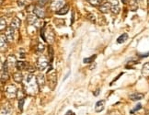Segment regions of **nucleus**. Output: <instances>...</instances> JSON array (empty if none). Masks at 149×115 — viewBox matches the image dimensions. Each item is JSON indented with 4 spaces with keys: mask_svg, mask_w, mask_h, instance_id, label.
<instances>
[{
    "mask_svg": "<svg viewBox=\"0 0 149 115\" xmlns=\"http://www.w3.org/2000/svg\"><path fill=\"white\" fill-rule=\"evenodd\" d=\"M23 85H24V89L26 94L34 96L37 94L39 85L37 83V78L34 77L31 74H29L24 77L23 80Z\"/></svg>",
    "mask_w": 149,
    "mask_h": 115,
    "instance_id": "f257e3e1",
    "label": "nucleus"
},
{
    "mask_svg": "<svg viewBox=\"0 0 149 115\" xmlns=\"http://www.w3.org/2000/svg\"><path fill=\"white\" fill-rule=\"evenodd\" d=\"M41 37L43 39L44 42H48L52 43L54 40V34L53 29L50 28V26H49V29L42 28L41 31Z\"/></svg>",
    "mask_w": 149,
    "mask_h": 115,
    "instance_id": "f03ea898",
    "label": "nucleus"
},
{
    "mask_svg": "<svg viewBox=\"0 0 149 115\" xmlns=\"http://www.w3.org/2000/svg\"><path fill=\"white\" fill-rule=\"evenodd\" d=\"M5 94L8 99H14V98L18 94V89H17V87L14 84H10L8 85L5 89Z\"/></svg>",
    "mask_w": 149,
    "mask_h": 115,
    "instance_id": "7ed1b4c3",
    "label": "nucleus"
},
{
    "mask_svg": "<svg viewBox=\"0 0 149 115\" xmlns=\"http://www.w3.org/2000/svg\"><path fill=\"white\" fill-rule=\"evenodd\" d=\"M27 21L29 22V24L33 25L35 27H42V21L41 20H39V18L36 15H28L27 17Z\"/></svg>",
    "mask_w": 149,
    "mask_h": 115,
    "instance_id": "20e7f679",
    "label": "nucleus"
},
{
    "mask_svg": "<svg viewBox=\"0 0 149 115\" xmlns=\"http://www.w3.org/2000/svg\"><path fill=\"white\" fill-rule=\"evenodd\" d=\"M49 64V62L47 60V58L45 56L42 55V56H40L39 58L37 59V63H36V66L38 67L39 70H41V71H43L45 68L47 67Z\"/></svg>",
    "mask_w": 149,
    "mask_h": 115,
    "instance_id": "39448f33",
    "label": "nucleus"
},
{
    "mask_svg": "<svg viewBox=\"0 0 149 115\" xmlns=\"http://www.w3.org/2000/svg\"><path fill=\"white\" fill-rule=\"evenodd\" d=\"M48 82H49V86L51 89H54V87L57 84V75L56 72L53 71L51 74H49L48 76Z\"/></svg>",
    "mask_w": 149,
    "mask_h": 115,
    "instance_id": "423d86ee",
    "label": "nucleus"
},
{
    "mask_svg": "<svg viewBox=\"0 0 149 115\" xmlns=\"http://www.w3.org/2000/svg\"><path fill=\"white\" fill-rule=\"evenodd\" d=\"M8 66L6 65V63H2V65H1V80H2V82L6 81V80H8Z\"/></svg>",
    "mask_w": 149,
    "mask_h": 115,
    "instance_id": "0eeeda50",
    "label": "nucleus"
},
{
    "mask_svg": "<svg viewBox=\"0 0 149 115\" xmlns=\"http://www.w3.org/2000/svg\"><path fill=\"white\" fill-rule=\"evenodd\" d=\"M64 3H65V0H54V1L52 3L51 8L54 11H57V12H58V11L65 6Z\"/></svg>",
    "mask_w": 149,
    "mask_h": 115,
    "instance_id": "6e6552de",
    "label": "nucleus"
},
{
    "mask_svg": "<svg viewBox=\"0 0 149 115\" xmlns=\"http://www.w3.org/2000/svg\"><path fill=\"white\" fill-rule=\"evenodd\" d=\"M14 30L11 27H8L7 28V30H6V33H5V35L6 37H7L8 39V41L9 43H12L14 41Z\"/></svg>",
    "mask_w": 149,
    "mask_h": 115,
    "instance_id": "1a4fd4ad",
    "label": "nucleus"
},
{
    "mask_svg": "<svg viewBox=\"0 0 149 115\" xmlns=\"http://www.w3.org/2000/svg\"><path fill=\"white\" fill-rule=\"evenodd\" d=\"M6 65L8 66V69L10 70L11 68H12L14 66H16V64H17V60H16V57L14 56V55H9L8 57V59L6 60Z\"/></svg>",
    "mask_w": 149,
    "mask_h": 115,
    "instance_id": "9d476101",
    "label": "nucleus"
},
{
    "mask_svg": "<svg viewBox=\"0 0 149 115\" xmlns=\"http://www.w3.org/2000/svg\"><path fill=\"white\" fill-rule=\"evenodd\" d=\"M111 11L114 14H118L120 11V5L119 0H111Z\"/></svg>",
    "mask_w": 149,
    "mask_h": 115,
    "instance_id": "9b49d317",
    "label": "nucleus"
},
{
    "mask_svg": "<svg viewBox=\"0 0 149 115\" xmlns=\"http://www.w3.org/2000/svg\"><path fill=\"white\" fill-rule=\"evenodd\" d=\"M8 39L6 37V35L4 34H1V36H0V47H1V51H4L7 49L8 47Z\"/></svg>",
    "mask_w": 149,
    "mask_h": 115,
    "instance_id": "f8f14e48",
    "label": "nucleus"
},
{
    "mask_svg": "<svg viewBox=\"0 0 149 115\" xmlns=\"http://www.w3.org/2000/svg\"><path fill=\"white\" fill-rule=\"evenodd\" d=\"M100 12H102V13H108L109 11L111 10V3H109V2H104L102 5H100Z\"/></svg>",
    "mask_w": 149,
    "mask_h": 115,
    "instance_id": "ddd939ff",
    "label": "nucleus"
},
{
    "mask_svg": "<svg viewBox=\"0 0 149 115\" xmlns=\"http://www.w3.org/2000/svg\"><path fill=\"white\" fill-rule=\"evenodd\" d=\"M33 13L34 15H36L38 18H44L45 13L44 10L41 8V7H35L33 8Z\"/></svg>",
    "mask_w": 149,
    "mask_h": 115,
    "instance_id": "4468645a",
    "label": "nucleus"
},
{
    "mask_svg": "<svg viewBox=\"0 0 149 115\" xmlns=\"http://www.w3.org/2000/svg\"><path fill=\"white\" fill-rule=\"evenodd\" d=\"M105 108V100H100L96 103L95 105V111L97 112H102L103 110H104Z\"/></svg>",
    "mask_w": 149,
    "mask_h": 115,
    "instance_id": "2eb2a0df",
    "label": "nucleus"
},
{
    "mask_svg": "<svg viewBox=\"0 0 149 115\" xmlns=\"http://www.w3.org/2000/svg\"><path fill=\"white\" fill-rule=\"evenodd\" d=\"M13 78L15 80V82H17V83H21V82H23V80H24L23 75H22L21 72H19V71L13 74Z\"/></svg>",
    "mask_w": 149,
    "mask_h": 115,
    "instance_id": "dca6fc26",
    "label": "nucleus"
},
{
    "mask_svg": "<svg viewBox=\"0 0 149 115\" xmlns=\"http://www.w3.org/2000/svg\"><path fill=\"white\" fill-rule=\"evenodd\" d=\"M10 27L13 29L14 31L18 30V29L20 27V20L18 19V18H14L11 21V24H10Z\"/></svg>",
    "mask_w": 149,
    "mask_h": 115,
    "instance_id": "f3484780",
    "label": "nucleus"
},
{
    "mask_svg": "<svg viewBox=\"0 0 149 115\" xmlns=\"http://www.w3.org/2000/svg\"><path fill=\"white\" fill-rule=\"evenodd\" d=\"M142 75L146 78H149V63H146L142 68Z\"/></svg>",
    "mask_w": 149,
    "mask_h": 115,
    "instance_id": "a211bd4d",
    "label": "nucleus"
},
{
    "mask_svg": "<svg viewBox=\"0 0 149 115\" xmlns=\"http://www.w3.org/2000/svg\"><path fill=\"white\" fill-rule=\"evenodd\" d=\"M37 83L39 85V88H42L44 84H45V77H44V75L42 74H40L37 76Z\"/></svg>",
    "mask_w": 149,
    "mask_h": 115,
    "instance_id": "6ab92c4d",
    "label": "nucleus"
},
{
    "mask_svg": "<svg viewBox=\"0 0 149 115\" xmlns=\"http://www.w3.org/2000/svg\"><path fill=\"white\" fill-rule=\"evenodd\" d=\"M143 98H144V94H143V93H133V94L130 95V99L132 100H134V101L140 100L143 99Z\"/></svg>",
    "mask_w": 149,
    "mask_h": 115,
    "instance_id": "aec40b11",
    "label": "nucleus"
},
{
    "mask_svg": "<svg viewBox=\"0 0 149 115\" xmlns=\"http://www.w3.org/2000/svg\"><path fill=\"white\" fill-rule=\"evenodd\" d=\"M26 66H27V63H24V62H22V61L17 62V64H16V67H17V69H18L19 71L25 70Z\"/></svg>",
    "mask_w": 149,
    "mask_h": 115,
    "instance_id": "412c9836",
    "label": "nucleus"
},
{
    "mask_svg": "<svg viewBox=\"0 0 149 115\" xmlns=\"http://www.w3.org/2000/svg\"><path fill=\"white\" fill-rule=\"evenodd\" d=\"M11 108L9 106H3L1 109V115H11Z\"/></svg>",
    "mask_w": 149,
    "mask_h": 115,
    "instance_id": "4be33fe9",
    "label": "nucleus"
},
{
    "mask_svg": "<svg viewBox=\"0 0 149 115\" xmlns=\"http://www.w3.org/2000/svg\"><path fill=\"white\" fill-rule=\"evenodd\" d=\"M68 11H69V6L66 4L58 11V12H57V14H58V15H65V14H66L68 12Z\"/></svg>",
    "mask_w": 149,
    "mask_h": 115,
    "instance_id": "5701e85b",
    "label": "nucleus"
},
{
    "mask_svg": "<svg viewBox=\"0 0 149 115\" xmlns=\"http://www.w3.org/2000/svg\"><path fill=\"white\" fill-rule=\"evenodd\" d=\"M127 39H128V34L127 33H123V35H121L117 39V43H123L124 42L127 41Z\"/></svg>",
    "mask_w": 149,
    "mask_h": 115,
    "instance_id": "b1692460",
    "label": "nucleus"
},
{
    "mask_svg": "<svg viewBox=\"0 0 149 115\" xmlns=\"http://www.w3.org/2000/svg\"><path fill=\"white\" fill-rule=\"evenodd\" d=\"M96 58H97V55L94 54V55H91L90 57H88V58H85L83 60V62H84V64H91Z\"/></svg>",
    "mask_w": 149,
    "mask_h": 115,
    "instance_id": "393cba45",
    "label": "nucleus"
},
{
    "mask_svg": "<svg viewBox=\"0 0 149 115\" xmlns=\"http://www.w3.org/2000/svg\"><path fill=\"white\" fill-rule=\"evenodd\" d=\"M36 49H37V52H40V53H42V52L44 51V49H45V46H44V44L42 43H37V47H36Z\"/></svg>",
    "mask_w": 149,
    "mask_h": 115,
    "instance_id": "a878e982",
    "label": "nucleus"
},
{
    "mask_svg": "<svg viewBox=\"0 0 149 115\" xmlns=\"http://www.w3.org/2000/svg\"><path fill=\"white\" fill-rule=\"evenodd\" d=\"M24 103H25V99H20V100H19V112H22V111H23Z\"/></svg>",
    "mask_w": 149,
    "mask_h": 115,
    "instance_id": "bb28decb",
    "label": "nucleus"
},
{
    "mask_svg": "<svg viewBox=\"0 0 149 115\" xmlns=\"http://www.w3.org/2000/svg\"><path fill=\"white\" fill-rule=\"evenodd\" d=\"M6 27H7V24H6V20L4 18H1V20H0V30L3 31L4 29H6Z\"/></svg>",
    "mask_w": 149,
    "mask_h": 115,
    "instance_id": "cd10ccee",
    "label": "nucleus"
},
{
    "mask_svg": "<svg viewBox=\"0 0 149 115\" xmlns=\"http://www.w3.org/2000/svg\"><path fill=\"white\" fill-rule=\"evenodd\" d=\"M88 1H89V3H90L91 5L94 6V7L100 5V3H101V0H88Z\"/></svg>",
    "mask_w": 149,
    "mask_h": 115,
    "instance_id": "c85d7f7f",
    "label": "nucleus"
},
{
    "mask_svg": "<svg viewBox=\"0 0 149 115\" xmlns=\"http://www.w3.org/2000/svg\"><path fill=\"white\" fill-rule=\"evenodd\" d=\"M25 70H28L29 72H33L34 70H35V67L32 66L31 64H29V63H27V66H26Z\"/></svg>",
    "mask_w": 149,
    "mask_h": 115,
    "instance_id": "c756f323",
    "label": "nucleus"
},
{
    "mask_svg": "<svg viewBox=\"0 0 149 115\" xmlns=\"http://www.w3.org/2000/svg\"><path fill=\"white\" fill-rule=\"evenodd\" d=\"M50 0H38V4H39V7H43V6L46 5Z\"/></svg>",
    "mask_w": 149,
    "mask_h": 115,
    "instance_id": "7c9ffc66",
    "label": "nucleus"
},
{
    "mask_svg": "<svg viewBox=\"0 0 149 115\" xmlns=\"http://www.w3.org/2000/svg\"><path fill=\"white\" fill-rule=\"evenodd\" d=\"M27 5V0H19L18 1V6L19 7H24Z\"/></svg>",
    "mask_w": 149,
    "mask_h": 115,
    "instance_id": "2f4dec72",
    "label": "nucleus"
},
{
    "mask_svg": "<svg viewBox=\"0 0 149 115\" xmlns=\"http://www.w3.org/2000/svg\"><path fill=\"white\" fill-rule=\"evenodd\" d=\"M141 108H142V105L139 103V104H137V105L134 107V110H132V111H131V113H134V112H136V111H139Z\"/></svg>",
    "mask_w": 149,
    "mask_h": 115,
    "instance_id": "473e14b6",
    "label": "nucleus"
},
{
    "mask_svg": "<svg viewBox=\"0 0 149 115\" xmlns=\"http://www.w3.org/2000/svg\"><path fill=\"white\" fill-rule=\"evenodd\" d=\"M88 18L91 20V21H93V22H95L96 21V19H95V16L94 15H92L91 13H88Z\"/></svg>",
    "mask_w": 149,
    "mask_h": 115,
    "instance_id": "72a5a7b5",
    "label": "nucleus"
},
{
    "mask_svg": "<svg viewBox=\"0 0 149 115\" xmlns=\"http://www.w3.org/2000/svg\"><path fill=\"white\" fill-rule=\"evenodd\" d=\"M49 52H50V60L53 61V59H54V51H53V49H52V47L49 48Z\"/></svg>",
    "mask_w": 149,
    "mask_h": 115,
    "instance_id": "f704fd0d",
    "label": "nucleus"
},
{
    "mask_svg": "<svg viewBox=\"0 0 149 115\" xmlns=\"http://www.w3.org/2000/svg\"><path fill=\"white\" fill-rule=\"evenodd\" d=\"M74 13L72 12V19H71V24H73L74 23Z\"/></svg>",
    "mask_w": 149,
    "mask_h": 115,
    "instance_id": "c9c22d12",
    "label": "nucleus"
},
{
    "mask_svg": "<svg viewBox=\"0 0 149 115\" xmlns=\"http://www.w3.org/2000/svg\"><path fill=\"white\" fill-rule=\"evenodd\" d=\"M65 115H74V113H73L71 111H68V112L65 113Z\"/></svg>",
    "mask_w": 149,
    "mask_h": 115,
    "instance_id": "e433bc0d",
    "label": "nucleus"
},
{
    "mask_svg": "<svg viewBox=\"0 0 149 115\" xmlns=\"http://www.w3.org/2000/svg\"><path fill=\"white\" fill-rule=\"evenodd\" d=\"M99 91H100V90L98 89V90H97V91L95 92V96H98V95H99Z\"/></svg>",
    "mask_w": 149,
    "mask_h": 115,
    "instance_id": "4c0bfd02",
    "label": "nucleus"
},
{
    "mask_svg": "<svg viewBox=\"0 0 149 115\" xmlns=\"http://www.w3.org/2000/svg\"><path fill=\"white\" fill-rule=\"evenodd\" d=\"M122 1H123V3H124V4H125V3H126V0H122Z\"/></svg>",
    "mask_w": 149,
    "mask_h": 115,
    "instance_id": "58836bf2",
    "label": "nucleus"
},
{
    "mask_svg": "<svg viewBox=\"0 0 149 115\" xmlns=\"http://www.w3.org/2000/svg\"><path fill=\"white\" fill-rule=\"evenodd\" d=\"M134 1H135V2H137V1H139V0H134Z\"/></svg>",
    "mask_w": 149,
    "mask_h": 115,
    "instance_id": "ea45409f",
    "label": "nucleus"
}]
</instances>
